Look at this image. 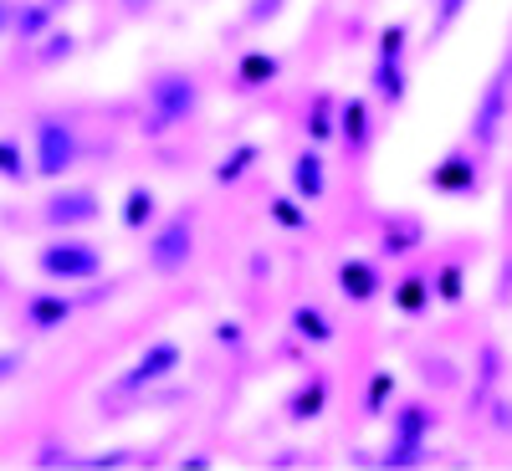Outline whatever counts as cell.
<instances>
[{
	"instance_id": "11",
	"label": "cell",
	"mask_w": 512,
	"mask_h": 471,
	"mask_svg": "<svg viewBox=\"0 0 512 471\" xmlns=\"http://www.w3.org/2000/svg\"><path fill=\"white\" fill-rule=\"evenodd\" d=\"M323 185H328V180H323V159H318V154H297V159H292V190L303 195V200H318Z\"/></svg>"
},
{
	"instance_id": "8",
	"label": "cell",
	"mask_w": 512,
	"mask_h": 471,
	"mask_svg": "<svg viewBox=\"0 0 512 471\" xmlns=\"http://www.w3.org/2000/svg\"><path fill=\"white\" fill-rule=\"evenodd\" d=\"M502 118H507V77H492V82H487V98H482V108H477V118H472V134H477L482 149L497 144Z\"/></svg>"
},
{
	"instance_id": "23",
	"label": "cell",
	"mask_w": 512,
	"mask_h": 471,
	"mask_svg": "<svg viewBox=\"0 0 512 471\" xmlns=\"http://www.w3.org/2000/svg\"><path fill=\"white\" fill-rule=\"evenodd\" d=\"M272 216H277L282 226H292V231H297V226H308V216H303V210H297L292 200H277V205H272Z\"/></svg>"
},
{
	"instance_id": "19",
	"label": "cell",
	"mask_w": 512,
	"mask_h": 471,
	"mask_svg": "<svg viewBox=\"0 0 512 471\" xmlns=\"http://www.w3.org/2000/svg\"><path fill=\"white\" fill-rule=\"evenodd\" d=\"M31 169H26V154L16 139H0V180H26Z\"/></svg>"
},
{
	"instance_id": "9",
	"label": "cell",
	"mask_w": 512,
	"mask_h": 471,
	"mask_svg": "<svg viewBox=\"0 0 512 471\" xmlns=\"http://www.w3.org/2000/svg\"><path fill=\"white\" fill-rule=\"evenodd\" d=\"M431 185L446 190V195H466V190L477 185V164H472V159H461V154H451V159L436 169V175H431Z\"/></svg>"
},
{
	"instance_id": "12",
	"label": "cell",
	"mask_w": 512,
	"mask_h": 471,
	"mask_svg": "<svg viewBox=\"0 0 512 471\" xmlns=\"http://www.w3.org/2000/svg\"><path fill=\"white\" fill-rule=\"evenodd\" d=\"M338 287H344L354 303H369V297L379 292V277H374L369 262H344V267H338Z\"/></svg>"
},
{
	"instance_id": "24",
	"label": "cell",
	"mask_w": 512,
	"mask_h": 471,
	"mask_svg": "<svg viewBox=\"0 0 512 471\" xmlns=\"http://www.w3.org/2000/svg\"><path fill=\"white\" fill-rule=\"evenodd\" d=\"M282 11V0H251V11H246V21L251 26H262V21H272Z\"/></svg>"
},
{
	"instance_id": "16",
	"label": "cell",
	"mask_w": 512,
	"mask_h": 471,
	"mask_svg": "<svg viewBox=\"0 0 512 471\" xmlns=\"http://www.w3.org/2000/svg\"><path fill=\"white\" fill-rule=\"evenodd\" d=\"M323 400H328V390H323V379H313L308 390H297V395H292V420H318Z\"/></svg>"
},
{
	"instance_id": "13",
	"label": "cell",
	"mask_w": 512,
	"mask_h": 471,
	"mask_svg": "<svg viewBox=\"0 0 512 471\" xmlns=\"http://www.w3.org/2000/svg\"><path fill=\"white\" fill-rule=\"evenodd\" d=\"M52 26V6L47 0H36V6H21V11H11V31L21 36V41H36L41 31Z\"/></svg>"
},
{
	"instance_id": "4",
	"label": "cell",
	"mask_w": 512,
	"mask_h": 471,
	"mask_svg": "<svg viewBox=\"0 0 512 471\" xmlns=\"http://www.w3.org/2000/svg\"><path fill=\"white\" fill-rule=\"evenodd\" d=\"M425 436H431V415H425L420 405L400 410L395 415V441H390V451H384V466H415L425 456Z\"/></svg>"
},
{
	"instance_id": "33",
	"label": "cell",
	"mask_w": 512,
	"mask_h": 471,
	"mask_svg": "<svg viewBox=\"0 0 512 471\" xmlns=\"http://www.w3.org/2000/svg\"><path fill=\"white\" fill-rule=\"evenodd\" d=\"M123 6H144V0H123Z\"/></svg>"
},
{
	"instance_id": "18",
	"label": "cell",
	"mask_w": 512,
	"mask_h": 471,
	"mask_svg": "<svg viewBox=\"0 0 512 471\" xmlns=\"http://www.w3.org/2000/svg\"><path fill=\"white\" fill-rule=\"evenodd\" d=\"M374 88L390 98V103H400L405 98V77H400V67H395V57H384L379 62V72H374Z\"/></svg>"
},
{
	"instance_id": "14",
	"label": "cell",
	"mask_w": 512,
	"mask_h": 471,
	"mask_svg": "<svg viewBox=\"0 0 512 471\" xmlns=\"http://www.w3.org/2000/svg\"><path fill=\"white\" fill-rule=\"evenodd\" d=\"M149 221H154V190H144V185L128 190V200H123V226H128V231H144Z\"/></svg>"
},
{
	"instance_id": "5",
	"label": "cell",
	"mask_w": 512,
	"mask_h": 471,
	"mask_svg": "<svg viewBox=\"0 0 512 471\" xmlns=\"http://www.w3.org/2000/svg\"><path fill=\"white\" fill-rule=\"evenodd\" d=\"M98 216H103V200H98L93 190H62V195H52L47 205H41V221H47V226H62V231L93 226Z\"/></svg>"
},
{
	"instance_id": "29",
	"label": "cell",
	"mask_w": 512,
	"mask_h": 471,
	"mask_svg": "<svg viewBox=\"0 0 512 471\" xmlns=\"http://www.w3.org/2000/svg\"><path fill=\"white\" fill-rule=\"evenodd\" d=\"M466 6H472V0H441V26H451V21H456Z\"/></svg>"
},
{
	"instance_id": "1",
	"label": "cell",
	"mask_w": 512,
	"mask_h": 471,
	"mask_svg": "<svg viewBox=\"0 0 512 471\" xmlns=\"http://www.w3.org/2000/svg\"><path fill=\"white\" fill-rule=\"evenodd\" d=\"M36 267H41V277H57V282H88L103 272V246L62 236L36 251Z\"/></svg>"
},
{
	"instance_id": "7",
	"label": "cell",
	"mask_w": 512,
	"mask_h": 471,
	"mask_svg": "<svg viewBox=\"0 0 512 471\" xmlns=\"http://www.w3.org/2000/svg\"><path fill=\"white\" fill-rule=\"evenodd\" d=\"M175 369H180V344H169V338H164V344L144 349V354L134 359V369H128L118 384H123V390H144V384H154V379H169Z\"/></svg>"
},
{
	"instance_id": "6",
	"label": "cell",
	"mask_w": 512,
	"mask_h": 471,
	"mask_svg": "<svg viewBox=\"0 0 512 471\" xmlns=\"http://www.w3.org/2000/svg\"><path fill=\"white\" fill-rule=\"evenodd\" d=\"M190 216H175L159 236H154V246H149V267L154 272H180L185 262H190Z\"/></svg>"
},
{
	"instance_id": "3",
	"label": "cell",
	"mask_w": 512,
	"mask_h": 471,
	"mask_svg": "<svg viewBox=\"0 0 512 471\" xmlns=\"http://www.w3.org/2000/svg\"><path fill=\"white\" fill-rule=\"evenodd\" d=\"M72 164H77V128L62 118H41L36 123V175L62 180Z\"/></svg>"
},
{
	"instance_id": "21",
	"label": "cell",
	"mask_w": 512,
	"mask_h": 471,
	"mask_svg": "<svg viewBox=\"0 0 512 471\" xmlns=\"http://www.w3.org/2000/svg\"><path fill=\"white\" fill-rule=\"evenodd\" d=\"M251 159H256V149H251V144H241V149H236L231 159H221V169H216V180H221V185H226V180H241Z\"/></svg>"
},
{
	"instance_id": "32",
	"label": "cell",
	"mask_w": 512,
	"mask_h": 471,
	"mask_svg": "<svg viewBox=\"0 0 512 471\" xmlns=\"http://www.w3.org/2000/svg\"><path fill=\"white\" fill-rule=\"evenodd\" d=\"M47 6H52V11H57V6H72V0H47Z\"/></svg>"
},
{
	"instance_id": "27",
	"label": "cell",
	"mask_w": 512,
	"mask_h": 471,
	"mask_svg": "<svg viewBox=\"0 0 512 471\" xmlns=\"http://www.w3.org/2000/svg\"><path fill=\"white\" fill-rule=\"evenodd\" d=\"M67 52H72V36L62 31V36H47V52H41V57L52 62V57H67Z\"/></svg>"
},
{
	"instance_id": "15",
	"label": "cell",
	"mask_w": 512,
	"mask_h": 471,
	"mask_svg": "<svg viewBox=\"0 0 512 471\" xmlns=\"http://www.w3.org/2000/svg\"><path fill=\"white\" fill-rule=\"evenodd\" d=\"M395 308H400V313H425V308H431V282L405 277V282L395 287Z\"/></svg>"
},
{
	"instance_id": "22",
	"label": "cell",
	"mask_w": 512,
	"mask_h": 471,
	"mask_svg": "<svg viewBox=\"0 0 512 471\" xmlns=\"http://www.w3.org/2000/svg\"><path fill=\"white\" fill-rule=\"evenodd\" d=\"M272 72H277V62H272V57L251 52V57L241 62V88H251V82H262V77H272Z\"/></svg>"
},
{
	"instance_id": "10",
	"label": "cell",
	"mask_w": 512,
	"mask_h": 471,
	"mask_svg": "<svg viewBox=\"0 0 512 471\" xmlns=\"http://www.w3.org/2000/svg\"><path fill=\"white\" fill-rule=\"evenodd\" d=\"M67 313H72V303L67 297H57V292H36L31 303H26V318H31V328H57V323H67Z\"/></svg>"
},
{
	"instance_id": "30",
	"label": "cell",
	"mask_w": 512,
	"mask_h": 471,
	"mask_svg": "<svg viewBox=\"0 0 512 471\" xmlns=\"http://www.w3.org/2000/svg\"><path fill=\"white\" fill-rule=\"evenodd\" d=\"M456 287H461V272H456V267H451V272H446V277H441V297H446V303H456V297H461V292H456Z\"/></svg>"
},
{
	"instance_id": "28",
	"label": "cell",
	"mask_w": 512,
	"mask_h": 471,
	"mask_svg": "<svg viewBox=\"0 0 512 471\" xmlns=\"http://www.w3.org/2000/svg\"><path fill=\"white\" fill-rule=\"evenodd\" d=\"M400 41H405V31L390 26V31H384V47H379V52H384V57H400Z\"/></svg>"
},
{
	"instance_id": "25",
	"label": "cell",
	"mask_w": 512,
	"mask_h": 471,
	"mask_svg": "<svg viewBox=\"0 0 512 471\" xmlns=\"http://www.w3.org/2000/svg\"><path fill=\"white\" fill-rule=\"evenodd\" d=\"M390 390H395V379H390V374H374V384H369V410H379Z\"/></svg>"
},
{
	"instance_id": "26",
	"label": "cell",
	"mask_w": 512,
	"mask_h": 471,
	"mask_svg": "<svg viewBox=\"0 0 512 471\" xmlns=\"http://www.w3.org/2000/svg\"><path fill=\"white\" fill-rule=\"evenodd\" d=\"M415 236H420V231H415V226H400V231H395V236H384V246H390V256H400V246H410V241H415Z\"/></svg>"
},
{
	"instance_id": "2",
	"label": "cell",
	"mask_w": 512,
	"mask_h": 471,
	"mask_svg": "<svg viewBox=\"0 0 512 471\" xmlns=\"http://www.w3.org/2000/svg\"><path fill=\"white\" fill-rule=\"evenodd\" d=\"M195 113V82L185 72H164L149 88V134H164Z\"/></svg>"
},
{
	"instance_id": "31",
	"label": "cell",
	"mask_w": 512,
	"mask_h": 471,
	"mask_svg": "<svg viewBox=\"0 0 512 471\" xmlns=\"http://www.w3.org/2000/svg\"><path fill=\"white\" fill-rule=\"evenodd\" d=\"M6 31H11V6L0 0V36H6Z\"/></svg>"
},
{
	"instance_id": "17",
	"label": "cell",
	"mask_w": 512,
	"mask_h": 471,
	"mask_svg": "<svg viewBox=\"0 0 512 471\" xmlns=\"http://www.w3.org/2000/svg\"><path fill=\"white\" fill-rule=\"evenodd\" d=\"M292 328L303 333V338H313V344H328V338H333V328H328V318L318 308H297L292 313Z\"/></svg>"
},
{
	"instance_id": "20",
	"label": "cell",
	"mask_w": 512,
	"mask_h": 471,
	"mask_svg": "<svg viewBox=\"0 0 512 471\" xmlns=\"http://www.w3.org/2000/svg\"><path fill=\"white\" fill-rule=\"evenodd\" d=\"M344 139H349V149H364V144H369V118H364V103H349V108H344Z\"/></svg>"
}]
</instances>
